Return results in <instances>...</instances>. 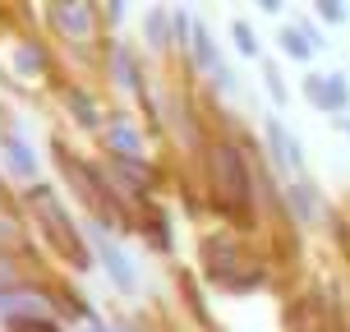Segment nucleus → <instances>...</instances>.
I'll use <instances>...</instances> for the list:
<instances>
[{
    "label": "nucleus",
    "mask_w": 350,
    "mask_h": 332,
    "mask_svg": "<svg viewBox=\"0 0 350 332\" xmlns=\"http://www.w3.org/2000/svg\"><path fill=\"white\" fill-rule=\"evenodd\" d=\"M111 175L120 180V190H134V194L152 190V166L143 157H111Z\"/></svg>",
    "instance_id": "12"
},
{
    "label": "nucleus",
    "mask_w": 350,
    "mask_h": 332,
    "mask_svg": "<svg viewBox=\"0 0 350 332\" xmlns=\"http://www.w3.org/2000/svg\"><path fill=\"white\" fill-rule=\"evenodd\" d=\"M189 47H193V60H198V70L208 74L212 84L226 88V84H230V79H226V65H221V51H217V42H212V33H208V23H203V18L193 23Z\"/></svg>",
    "instance_id": "9"
},
{
    "label": "nucleus",
    "mask_w": 350,
    "mask_h": 332,
    "mask_svg": "<svg viewBox=\"0 0 350 332\" xmlns=\"http://www.w3.org/2000/svg\"><path fill=\"white\" fill-rule=\"evenodd\" d=\"M46 23L65 42H88L92 28H97V10L83 5V0H55V5H46Z\"/></svg>",
    "instance_id": "4"
},
{
    "label": "nucleus",
    "mask_w": 350,
    "mask_h": 332,
    "mask_svg": "<svg viewBox=\"0 0 350 332\" xmlns=\"http://www.w3.org/2000/svg\"><path fill=\"white\" fill-rule=\"evenodd\" d=\"M336 125H341V129H346V134H350V120H336Z\"/></svg>",
    "instance_id": "25"
},
{
    "label": "nucleus",
    "mask_w": 350,
    "mask_h": 332,
    "mask_svg": "<svg viewBox=\"0 0 350 332\" xmlns=\"http://www.w3.org/2000/svg\"><path fill=\"white\" fill-rule=\"evenodd\" d=\"M198 254H203V268H208V277L217 281V286L235 291V296H240V291H254V286H262V268L249 259L245 249H240V240H235V235H226V231H217V235H203Z\"/></svg>",
    "instance_id": "3"
},
{
    "label": "nucleus",
    "mask_w": 350,
    "mask_h": 332,
    "mask_svg": "<svg viewBox=\"0 0 350 332\" xmlns=\"http://www.w3.org/2000/svg\"><path fill=\"white\" fill-rule=\"evenodd\" d=\"M291 203H295V217H299V222H314V185H309L304 175H295V180H291Z\"/></svg>",
    "instance_id": "17"
},
{
    "label": "nucleus",
    "mask_w": 350,
    "mask_h": 332,
    "mask_svg": "<svg viewBox=\"0 0 350 332\" xmlns=\"http://www.w3.org/2000/svg\"><path fill=\"white\" fill-rule=\"evenodd\" d=\"M143 33H148V47H157V51H161V47H171V42H175V18H171V10H161V5H157V10H148V18H143Z\"/></svg>",
    "instance_id": "16"
},
{
    "label": "nucleus",
    "mask_w": 350,
    "mask_h": 332,
    "mask_svg": "<svg viewBox=\"0 0 350 332\" xmlns=\"http://www.w3.org/2000/svg\"><path fill=\"white\" fill-rule=\"evenodd\" d=\"M0 162H5V171L14 175V180H23V185H37V153L33 143L23 139L18 129H0Z\"/></svg>",
    "instance_id": "6"
},
{
    "label": "nucleus",
    "mask_w": 350,
    "mask_h": 332,
    "mask_svg": "<svg viewBox=\"0 0 350 332\" xmlns=\"http://www.w3.org/2000/svg\"><path fill=\"white\" fill-rule=\"evenodd\" d=\"M88 235H92V249H97V263L106 268V277L116 281V291H124V296H134V286H139V277H134V263L124 259V249L116 245V240H111V235H106L102 227H92Z\"/></svg>",
    "instance_id": "5"
},
{
    "label": "nucleus",
    "mask_w": 350,
    "mask_h": 332,
    "mask_svg": "<svg viewBox=\"0 0 350 332\" xmlns=\"http://www.w3.org/2000/svg\"><path fill=\"white\" fill-rule=\"evenodd\" d=\"M65 106H70V116L83 129H97L102 125V106H97V97L88 92V88H65Z\"/></svg>",
    "instance_id": "14"
},
{
    "label": "nucleus",
    "mask_w": 350,
    "mask_h": 332,
    "mask_svg": "<svg viewBox=\"0 0 350 332\" xmlns=\"http://www.w3.org/2000/svg\"><path fill=\"white\" fill-rule=\"evenodd\" d=\"M23 199L37 208V227H42V235H46V240H51L55 254L70 263V268H79V272H83V268H92V254H88L83 231L74 227V217L65 212V203L55 199L51 185H42V180H37V185H28V194H23Z\"/></svg>",
    "instance_id": "2"
},
{
    "label": "nucleus",
    "mask_w": 350,
    "mask_h": 332,
    "mask_svg": "<svg viewBox=\"0 0 350 332\" xmlns=\"http://www.w3.org/2000/svg\"><path fill=\"white\" fill-rule=\"evenodd\" d=\"M10 65H14L18 79H42V74L51 70V51H46V42H42V37H18Z\"/></svg>",
    "instance_id": "10"
},
{
    "label": "nucleus",
    "mask_w": 350,
    "mask_h": 332,
    "mask_svg": "<svg viewBox=\"0 0 350 332\" xmlns=\"http://www.w3.org/2000/svg\"><path fill=\"white\" fill-rule=\"evenodd\" d=\"M23 281V272H18V263L10 249H0V291H10V286H18Z\"/></svg>",
    "instance_id": "20"
},
{
    "label": "nucleus",
    "mask_w": 350,
    "mask_h": 332,
    "mask_svg": "<svg viewBox=\"0 0 350 332\" xmlns=\"http://www.w3.org/2000/svg\"><path fill=\"white\" fill-rule=\"evenodd\" d=\"M14 240H18V227H14V222H5V217H0V249H10Z\"/></svg>",
    "instance_id": "23"
},
{
    "label": "nucleus",
    "mask_w": 350,
    "mask_h": 332,
    "mask_svg": "<svg viewBox=\"0 0 350 332\" xmlns=\"http://www.w3.org/2000/svg\"><path fill=\"white\" fill-rule=\"evenodd\" d=\"M304 92L314 97L318 111H332V116L350 102V84H346V74H309V79H304Z\"/></svg>",
    "instance_id": "7"
},
{
    "label": "nucleus",
    "mask_w": 350,
    "mask_h": 332,
    "mask_svg": "<svg viewBox=\"0 0 350 332\" xmlns=\"http://www.w3.org/2000/svg\"><path fill=\"white\" fill-rule=\"evenodd\" d=\"M5 332H65V323L51 314H33V318H10Z\"/></svg>",
    "instance_id": "18"
},
{
    "label": "nucleus",
    "mask_w": 350,
    "mask_h": 332,
    "mask_svg": "<svg viewBox=\"0 0 350 332\" xmlns=\"http://www.w3.org/2000/svg\"><path fill=\"white\" fill-rule=\"evenodd\" d=\"M111 79H116V84L120 88H129V92H139V60H134V51H129V47H124V42H116V47H111Z\"/></svg>",
    "instance_id": "15"
},
{
    "label": "nucleus",
    "mask_w": 350,
    "mask_h": 332,
    "mask_svg": "<svg viewBox=\"0 0 350 332\" xmlns=\"http://www.w3.org/2000/svg\"><path fill=\"white\" fill-rule=\"evenodd\" d=\"M281 51L291 55V60H309V55L323 47V37H318V28H309V23H299V28H281Z\"/></svg>",
    "instance_id": "13"
},
{
    "label": "nucleus",
    "mask_w": 350,
    "mask_h": 332,
    "mask_svg": "<svg viewBox=\"0 0 350 332\" xmlns=\"http://www.w3.org/2000/svg\"><path fill=\"white\" fill-rule=\"evenodd\" d=\"M262 134H267V157H272V166H277L281 175H295V171H299V143L291 139V129H286V125L272 116Z\"/></svg>",
    "instance_id": "8"
},
{
    "label": "nucleus",
    "mask_w": 350,
    "mask_h": 332,
    "mask_svg": "<svg viewBox=\"0 0 350 332\" xmlns=\"http://www.w3.org/2000/svg\"><path fill=\"white\" fill-rule=\"evenodd\" d=\"M318 14L327 18V23H341L350 10H346V5H336V0H318Z\"/></svg>",
    "instance_id": "21"
},
{
    "label": "nucleus",
    "mask_w": 350,
    "mask_h": 332,
    "mask_svg": "<svg viewBox=\"0 0 350 332\" xmlns=\"http://www.w3.org/2000/svg\"><path fill=\"white\" fill-rule=\"evenodd\" d=\"M208 180H212V203L235 227H254V175H249L245 153L230 139H217L208 148Z\"/></svg>",
    "instance_id": "1"
},
{
    "label": "nucleus",
    "mask_w": 350,
    "mask_h": 332,
    "mask_svg": "<svg viewBox=\"0 0 350 332\" xmlns=\"http://www.w3.org/2000/svg\"><path fill=\"white\" fill-rule=\"evenodd\" d=\"M102 143L111 157H143V139H139V129L129 125V116H111Z\"/></svg>",
    "instance_id": "11"
},
{
    "label": "nucleus",
    "mask_w": 350,
    "mask_h": 332,
    "mask_svg": "<svg viewBox=\"0 0 350 332\" xmlns=\"http://www.w3.org/2000/svg\"><path fill=\"white\" fill-rule=\"evenodd\" d=\"M262 84H267V92H272V97H277V106L286 102V84H281V74L272 70V65H267V74H262Z\"/></svg>",
    "instance_id": "22"
},
{
    "label": "nucleus",
    "mask_w": 350,
    "mask_h": 332,
    "mask_svg": "<svg viewBox=\"0 0 350 332\" xmlns=\"http://www.w3.org/2000/svg\"><path fill=\"white\" fill-rule=\"evenodd\" d=\"M230 42H235V51H240V55H258V37H254V28H249L245 18L230 23Z\"/></svg>",
    "instance_id": "19"
},
{
    "label": "nucleus",
    "mask_w": 350,
    "mask_h": 332,
    "mask_svg": "<svg viewBox=\"0 0 350 332\" xmlns=\"http://www.w3.org/2000/svg\"><path fill=\"white\" fill-rule=\"evenodd\" d=\"M88 332H116V328H111V323H102V318L92 314V318H88Z\"/></svg>",
    "instance_id": "24"
}]
</instances>
